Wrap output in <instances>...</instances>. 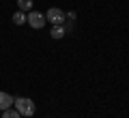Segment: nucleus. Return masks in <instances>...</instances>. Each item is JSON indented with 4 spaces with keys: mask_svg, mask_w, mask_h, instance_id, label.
Returning <instances> with one entry per match:
<instances>
[{
    "mask_svg": "<svg viewBox=\"0 0 129 118\" xmlns=\"http://www.w3.org/2000/svg\"><path fill=\"white\" fill-rule=\"evenodd\" d=\"M13 24H15V26L26 24V13H24V11H15V13H13Z\"/></svg>",
    "mask_w": 129,
    "mask_h": 118,
    "instance_id": "423d86ee",
    "label": "nucleus"
},
{
    "mask_svg": "<svg viewBox=\"0 0 129 118\" xmlns=\"http://www.w3.org/2000/svg\"><path fill=\"white\" fill-rule=\"evenodd\" d=\"M32 5H35V0H17V7H19V11H32Z\"/></svg>",
    "mask_w": 129,
    "mask_h": 118,
    "instance_id": "0eeeda50",
    "label": "nucleus"
},
{
    "mask_svg": "<svg viewBox=\"0 0 129 118\" xmlns=\"http://www.w3.org/2000/svg\"><path fill=\"white\" fill-rule=\"evenodd\" d=\"M13 101H15V99L9 95V92H2V90H0V112L13 107Z\"/></svg>",
    "mask_w": 129,
    "mask_h": 118,
    "instance_id": "20e7f679",
    "label": "nucleus"
},
{
    "mask_svg": "<svg viewBox=\"0 0 129 118\" xmlns=\"http://www.w3.org/2000/svg\"><path fill=\"white\" fill-rule=\"evenodd\" d=\"M26 22L30 24L32 28H35V30H41L43 26H45V13H39V11H30V13L26 15Z\"/></svg>",
    "mask_w": 129,
    "mask_h": 118,
    "instance_id": "f03ea898",
    "label": "nucleus"
},
{
    "mask_svg": "<svg viewBox=\"0 0 129 118\" xmlns=\"http://www.w3.org/2000/svg\"><path fill=\"white\" fill-rule=\"evenodd\" d=\"M45 19H47V22H52L54 26H60V24H64V19H67V13H64L62 9L52 7V9L45 13Z\"/></svg>",
    "mask_w": 129,
    "mask_h": 118,
    "instance_id": "7ed1b4c3",
    "label": "nucleus"
},
{
    "mask_svg": "<svg viewBox=\"0 0 129 118\" xmlns=\"http://www.w3.org/2000/svg\"><path fill=\"white\" fill-rule=\"evenodd\" d=\"M67 34V30H64V26L60 24V26H54L52 28V32H50V36L52 39H62V36Z\"/></svg>",
    "mask_w": 129,
    "mask_h": 118,
    "instance_id": "39448f33",
    "label": "nucleus"
},
{
    "mask_svg": "<svg viewBox=\"0 0 129 118\" xmlns=\"http://www.w3.org/2000/svg\"><path fill=\"white\" fill-rule=\"evenodd\" d=\"M15 109H17L22 116H35V112H37V105H35V101L28 99V97H19V99L13 101Z\"/></svg>",
    "mask_w": 129,
    "mask_h": 118,
    "instance_id": "f257e3e1",
    "label": "nucleus"
},
{
    "mask_svg": "<svg viewBox=\"0 0 129 118\" xmlns=\"http://www.w3.org/2000/svg\"><path fill=\"white\" fill-rule=\"evenodd\" d=\"M2 118H22V114H19L15 107H9V109L2 112Z\"/></svg>",
    "mask_w": 129,
    "mask_h": 118,
    "instance_id": "6e6552de",
    "label": "nucleus"
}]
</instances>
